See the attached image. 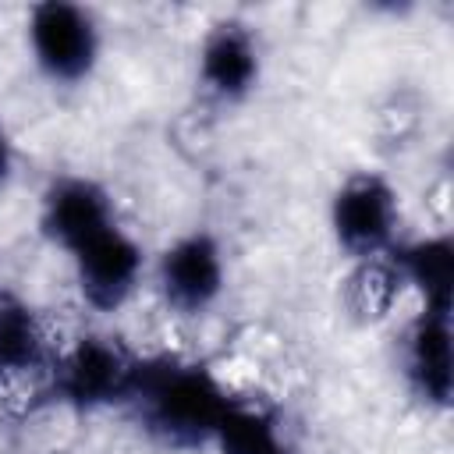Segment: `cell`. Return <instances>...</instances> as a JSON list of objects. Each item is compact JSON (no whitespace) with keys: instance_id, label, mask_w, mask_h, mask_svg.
<instances>
[{"instance_id":"5bb4252c","label":"cell","mask_w":454,"mask_h":454,"mask_svg":"<svg viewBox=\"0 0 454 454\" xmlns=\"http://www.w3.org/2000/svg\"><path fill=\"white\" fill-rule=\"evenodd\" d=\"M14 174H18V145H14L11 128H7L4 117H0V192L11 188Z\"/></svg>"},{"instance_id":"3957f363","label":"cell","mask_w":454,"mask_h":454,"mask_svg":"<svg viewBox=\"0 0 454 454\" xmlns=\"http://www.w3.org/2000/svg\"><path fill=\"white\" fill-rule=\"evenodd\" d=\"M25 46L35 71L60 89L85 85L103 60V25L74 0H39L25 14Z\"/></svg>"},{"instance_id":"277c9868","label":"cell","mask_w":454,"mask_h":454,"mask_svg":"<svg viewBox=\"0 0 454 454\" xmlns=\"http://www.w3.org/2000/svg\"><path fill=\"white\" fill-rule=\"evenodd\" d=\"M326 220L348 262L387 255L401 241V192L380 170H351L333 188Z\"/></svg>"},{"instance_id":"52a82bcc","label":"cell","mask_w":454,"mask_h":454,"mask_svg":"<svg viewBox=\"0 0 454 454\" xmlns=\"http://www.w3.org/2000/svg\"><path fill=\"white\" fill-rule=\"evenodd\" d=\"M262 39L259 32L238 18H216L195 50V82L199 89L223 106H238L255 96L262 82Z\"/></svg>"},{"instance_id":"6da1fadb","label":"cell","mask_w":454,"mask_h":454,"mask_svg":"<svg viewBox=\"0 0 454 454\" xmlns=\"http://www.w3.org/2000/svg\"><path fill=\"white\" fill-rule=\"evenodd\" d=\"M234 394L202 362L188 358H142V372L128 408L142 429L174 450L213 443Z\"/></svg>"},{"instance_id":"8992f818","label":"cell","mask_w":454,"mask_h":454,"mask_svg":"<svg viewBox=\"0 0 454 454\" xmlns=\"http://www.w3.org/2000/svg\"><path fill=\"white\" fill-rule=\"evenodd\" d=\"M67 259L78 298L103 316L121 312L149 277V252L121 220L89 238Z\"/></svg>"},{"instance_id":"7c38bea8","label":"cell","mask_w":454,"mask_h":454,"mask_svg":"<svg viewBox=\"0 0 454 454\" xmlns=\"http://www.w3.org/2000/svg\"><path fill=\"white\" fill-rule=\"evenodd\" d=\"M404 294H408L404 280H401L397 266L390 262V255L348 262V273L340 277V287H337L340 309L348 312V319H355L362 326H376V323L390 319Z\"/></svg>"},{"instance_id":"7a4b0ae2","label":"cell","mask_w":454,"mask_h":454,"mask_svg":"<svg viewBox=\"0 0 454 454\" xmlns=\"http://www.w3.org/2000/svg\"><path fill=\"white\" fill-rule=\"evenodd\" d=\"M142 372V355H135L110 330H82L57 344L46 372V387L57 404L71 411H106L128 408Z\"/></svg>"},{"instance_id":"8fae6325","label":"cell","mask_w":454,"mask_h":454,"mask_svg":"<svg viewBox=\"0 0 454 454\" xmlns=\"http://www.w3.org/2000/svg\"><path fill=\"white\" fill-rule=\"evenodd\" d=\"M404 291L419 298V309L450 312L454 309V241L450 234H426L397 241L390 252Z\"/></svg>"},{"instance_id":"9c48e42d","label":"cell","mask_w":454,"mask_h":454,"mask_svg":"<svg viewBox=\"0 0 454 454\" xmlns=\"http://www.w3.org/2000/svg\"><path fill=\"white\" fill-rule=\"evenodd\" d=\"M117 220L121 216L110 188L89 174H57L39 195V231L67 255Z\"/></svg>"},{"instance_id":"5b68a950","label":"cell","mask_w":454,"mask_h":454,"mask_svg":"<svg viewBox=\"0 0 454 454\" xmlns=\"http://www.w3.org/2000/svg\"><path fill=\"white\" fill-rule=\"evenodd\" d=\"M149 277L160 301L174 316L199 319L216 309L227 291L223 241L209 227H192L160 248V255L149 262Z\"/></svg>"},{"instance_id":"30bf717a","label":"cell","mask_w":454,"mask_h":454,"mask_svg":"<svg viewBox=\"0 0 454 454\" xmlns=\"http://www.w3.org/2000/svg\"><path fill=\"white\" fill-rule=\"evenodd\" d=\"M57 344L46 316L18 291L0 287V383L46 380Z\"/></svg>"},{"instance_id":"ba28073f","label":"cell","mask_w":454,"mask_h":454,"mask_svg":"<svg viewBox=\"0 0 454 454\" xmlns=\"http://www.w3.org/2000/svg\"><path fill=\"white\" fill-rule=\"evenodd\" d=\"M401 380L408 394L426 408L443 415L454 397V344H450V312L419 309L397 344Z\"/></svg>"},{"instance_id":"4fadbf2b","label":"cell","mask_w":454,"mask_h":454,"mask_svg":"<svg viewBox=\"0 0 454 454\" xmlns=\"http://www.w3.org/2000/svg\"><path fill=\"white\" fill-rule=\"evenodd\" d=\"M213 447L220 454H291L280 415L266 404H252L241 397H234V404L227 408L213 436Z\"/></svg>"}]
</instances>
